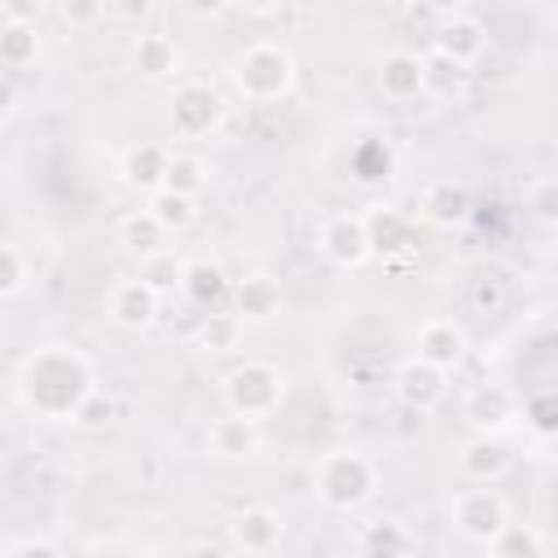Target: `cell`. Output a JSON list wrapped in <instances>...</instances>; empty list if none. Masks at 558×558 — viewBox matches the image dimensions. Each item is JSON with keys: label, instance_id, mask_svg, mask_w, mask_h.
<instances>
[{"label": "cell", "instance_id": "obj_1", "mask_svg": "<svg viewBox=\"0 0 558 558\" xmlns=\"http://www.w3.org/2000/svg\"><path fill=\"white\" fill-rule=\"evenodd\" d=\"M100 388L96 362L74 344H39L22 357L13 392L35 423H74L87 392Z\"/></svg>", "mask_w": 558, "mask_h": 558}, {"label": "cell", "instance_id": "obj_2", "mask_svg": "<svg viewBox=\"0 0 558 558\" xmlns=\"http://www.w3.org/2000/svg\"><path fill=\"white\" fill-rule=\"evenodd\" d=\"M379 480H384V466L366 449H357V445L327 449L310 466V493L331 514H357V510H366L375 501V493H379Z\"/></svg>", "mask_w": 558, "mask_h": 558}, {"label": "cell", "instance_id": "obj_3", "mask_svg": "<svg viewBox=\"0 0 558 558\" xmlns=\"http://www.w3.org/2000/svg\"><path fill=\"white\" fill-rule=\"evenodd\" d=\"M296 78H301L296 57L275 39L244 44L227 61V83L244 105H279L296 92Z\"/></svg>", "mask_w": 558, "mask_h": 558}, {"label": "cell", "instance_id": "obj_4", "mask_svg": "<svg viewBox=\"0 0 558 558\" xmlns=\"http://www.w3.org/2000/svg\"><path fill=\"white\" fill-rule=\"evenodd\" d=\"M288 397V371L270 357H244L222 375V405L244 418H270Z\"/></svg>", "mask_w": 558, "mask_h": 558}, {"label": "cell", "instance_id": "obj_5", "mask_svg": "<svg viewBox=\"0 0 558 558\" xmlns=\"http://www.w3.org/2000/svg\"><path fill=\"white\" fill-rule=\"evenodd\" d=\"M227 113H231L227 96H222L214 83H205V78H183V83H174V92H170V100H166L170 135H174V140H192V144L214 140V135L227 126Z\"/></svg>", "mask_w": 558, "mask_h": 558}, {"label": "cell", "instance_id": "obj_6", "mask_svg": "<svg viewBox=\"0 0 558 558\" xmlns=\"http://www.w3.org/2000/svg\"><path fill=\"white\" fill-rule=\"evenodd\" d=\"M449 523L462 541L484 549L510 523V501L497 493V484H466L449 497Z\"/></svg>", "mask_w": 558, "mask_h": 558}, {"label": "cell", "instance_id": "obj_7", "mask_svg": "<svg viewBox=\"0 0 558 558\" xmlns=\"http://www.w3.org/2000/svg\"><path fill=\"white\" fill-rule=\"evenodd\" d=\"M314 248L327 266L336 270H362L375 253H371V240H366V222L362 214L353 209H340V214H327L318 222V235H314Z\"/></svg>", "mask_w": 558, "mask_h": 558}, {"label": "cell", "instance_id": "obj_8", "mask_svg": "<svg viewBox=\"0 0 558 558\" xmlns=\"http://www.w3.org/2000/svg\"><path fill=\"white\" fill-rule=\"evenodd\" d=\"M466 349H471V340H466V327L458 318H427L414 331V357L445 371V375H453L466 362Z\"/></svg>", "mask_w": 558, "mask_h": 558}, {"label": "cell", "instance_id": "obj_9", "mask_svg": "<svg viewBox=\"0 0 558 558\" xmlns=\"http://www.w3.org/2000/svg\"><path fill=\"white\" fill-rule=\"evenodd\" d=\"M462 418L475 436H501L519 418V392L506 384H480L462 397Z\"/></svg>", "mask_w": 558, "mask_h": 558}, {"label": "cell", "instance_id": "obj_10", "mask_svg": "<svg viewBox=\"0 0 558 558\" xmlns=\"http://www.w3.org/2000/svg\"><path fill=\"white\" fill-rule=\"evenodd\" d=\"M283 532H288V523H283L279 510L244 506V510H235L227 519V549H235V554H270V549H279Z\"/></svg>", "mask_w": 558, "mask_h": 558}, {"label": "cell", "instance_id": "obj_11", "mask_svg": "<svg viewBox=\"0 0 558 558\" xmlns=\"http://www.w3.org/2000/svg\"><path fill=\"white\" fill-rule=\"evenodd\" d=\"M157 314H161V296L140 275L135 279H118L109 288V296H105V318L113 327H122V331H144V327L157 323Z\"/></svg>", "mask_w": 558, "mask_h": 558}, {"label": "cell", "instance_id": "obj_12", "mask_svg": "<svg viewBox=\"0 0 558 558\" xmlns=\"http://www.w3.org/2000/svg\"><path fill=\"white\" fill-rule=\"evenodd\" d=\"M392 397H397V405H405V410L432 414V410L449 397V375L436 371V366H427V362H418V357H410V362H401V366L392 371Z\"/></svg>", "mask_w": 558, "mask_h": 558}, {"label": "cell", "instance_id": "obj_13", "mask_svg": "<svg viewBox=\"0 0 558 558\" xmlns=\"http://www.w3.org/2000/svg\"><path fill=\"white\" fill-rule=\"evenodd\" d=\"M266 445V432H262V418H244V414H222L209 423L205 432V449L222 462H253Z\"/></svg>", "mask_w": 558, "mask_h": 558}, {"label": "cell", "instance_id": "obj_14", "mask_svg": "<svg viewBox=\"0 0 558 558\" xmlns=\"http://www.w3.org/2000/svg\"><path fill=\"white\" fill-rule=\"evenodd\" d=\"M471 209H475L471 187L458 183V179H436V183H427V187L418 192V205H414L418 222H427V227H436V231L462 227V222L471 218Z\"/></svg>", "mask_w": 558, "mask_h": 558}, {"label": "cell", "instance_id": "obj_15", "mask_svg": "<svg viewBox=\"0 0 558 558\" xmlns=\"http://www.w3.org/2000/svg\"><path fill=\"white\" fill-rule=\"evenodd\" d=\"M432 48L475 70V61L488 52V31H484V22L471 17V13H449V17H436V26H432Z\"/></svg>", "mask_w": 558, "mask_h": 558}, {"label": "cell", "instance_id": "obj_16", "mask_svg": "<svg viewBox=\"0 0 558 558\" xmlns=\"http://www.w3.org/2000/svg\"><path fill=\"white\" fill-rule=\"evenodd\" d=\"M375 87L384 100L392 105H410L423 96V52H410V48H392L379 57L375 65Z\"/></svg>", "mask_w": 558, "mask_h": 558}, {"label": "cell", "instance_id": "obj_17", "mask_svg": "<svg viewBox=\"0 0 558 558\" xmlns=\"http://www.w3.org/2000/svg\"><path fill=\"white\" fill-rule=\"evenodd\" d=\"M458 471L466 484H501L514 471V449L501 436H475L458 453Z\"/></svg>", "mask_w": 558, "mask_h": 558}, {"label": "cell", "instance_id": "obj_18", "mask_svg": "<svg viewBox=\"0 0 558 558\" xmlns=\"http://www.w3.org/2000/svg\"><path fill=\"white\" fill-rule=\"evenodd\" d=\"M227 296H231V310H235L244 323H266V318H275L279 305H283V288H279V279H275L270 270H248L244 279L231 283Z\"/></svg>", "mask_w": 558, "mask_h": 558}, {"label": "cell", "instance_id": "obj_19", "mask_svg": "<svg viewBox=\"0 0 558 558\" xmlns=\"http://www.w3.org/2000/svg\"><path fill=\"white\" fill-rule=\"evenodd\" d=\"M166 161H170V144H161V140H140V144H131V148L122 153L118 174H122V183H126L131 192L148 196V192H157V187L166 183Z\"/></svg>", "mask_w": 558, "mask_h": 558}, {"label": "cell", "instance_id": "obj_20", "mask_svg": "<svg viewBox=\"0 0 558 558\" xmlns=\"http://www.w3.org/2000/svg\"><path fill=\"white\" fill-rule=\"evenodd\" d=\"M362 222H366V240H371V253H384V257H392V253H405V248H410V235H414V218H410V214H401L397 205H388V201H375V205H366V209H362Z\"/></svg>", "mask_w": 558, "mask_h": 558}, {"label": "cell", "instance_id": "obj_21", "mask_svg": "<svg viewBox=\"0 0 558 558\" xmlns=\"http://www.w3.org/2000/svg\"><path fill=\"white\" fill-rule=\"evenodd\" d=\"M357 549L371 558H405V554H418V532H410V523H401L392 514H379V519L362 523Z\"/></svg>", "mask_w": 558, "mask_h": 558}, {"label": "cell", "instance_id": "obj_22", "mask_svg": "<svg viewBox=\"0 0 558 558\" xmlns=\"http://www.w3.org/2000/svg\"><path fill=\"white\" fill-rule=\"evenodd\" d=\"M131 65H135V74L161 83V78H174V74H179L183 52H179V44H174L170 35H161V31H140L135 44H131Z\"/></svg>", "mask_w": 558, "mask_h": 558}, {"label": "cell", "instance_id": "obj_23", "mask_svg": "<svg viewBox=\"0 0 558 558\" xmlns=\"http://www.w3.org/2000/svg\"><path fill=\"white\" fill-rule=\"evenodd\" d=\"M244 327H248V323H244L235 310L214 305V310H205L201 323L192 327V344H196L201 353H214V357H222V353H240V344H244Z\"/></svg>", "mask_w": 558, "mask_h": 558}, {"label": "cell", "instance_id": "obj_24", "mask_svg": "<svg viewBox=\"0 0 558 558\" xmlns=\"http://www.w3.org/2000/svg\"><path fill=\"white\" fill-rule=\"evenodd\" d=\"M179 292H183L196 310H214V305H222V301H227L231 279H227V270H222L218 262H209V257H192V262H183Z\"/></svg>", "mask_w": 558, "mask_h": 558}, {"label": "cell", "instance_id": "obj_25", "mask_svg": "<svg viewBox=\"0 0 558 558\" xmlns=\"http://www.w3.org/2000/svg\"><path fill=\"white\" fill-rule=\"evenodd\" d=\"M471 83V65L427 48L423 52V96H436V100H458Z\"/></svg>", "mask_w": 558, "mask_h": 558}, {"label": "cell", "instance_id": "obj_26", "mask_svg": "<svg viewBox=\"0 0 558 558\" xmlns=\"http://www.w3.org/2000/svg\"><path fill=\"white\" fill-rule=\"evenodd\" d=\"M166 240H170V231H166L148 209H135V214H126V218L118 222V244H122V253L135 257V262L161 253Z\"/></svg>", "mask_w": 558, "mask_h": 558}, {"label": "cell", "instance_id": "obj_27", "mask_svg": "<svg viewBox=\"0 0 558 558\" xmlns=\"http://www.w3.org/2000/svg\"><path fill=\"white\" fill-rule=\"evenodd\" d=\"M44 52L39 26L35 22H4L0 26V70H31Z\"/></svg>", "mask_w": 558, "mask_h": 558}, {"label": "cell", "instance_id": "obj_28", "mask_svg": "<svg viewBox=\"0 0 558 558\" xmlns=\"http://www.w3.org/2000/svg\"><path fill=\"white\" fill-rule=\"evenodd\" d=\"M214 183V166L201 157V153H183V148H170V161H166V183L161 187H174L183 196H196L209 192Z\"/></svg>", "mask_w": 558, "mask_h": 558}, {"label": "cell", "instance_id": "obj_29", "mask_svg": "<svg viewBox=\"0 0 558 558\" xmlns=\"http://www.w3.org/2000/svg\"><path fill=\"white\" fill-rule=\"evenodd\" d=\"M144 209L170 231V235H179V231H187L192 222H196V196H183V192H174V187H157V192H148L144 196Z\"/></svg>", "mask_w": 558, "mask_h": 558}, {"label": "cell", "instance_id": "obj_30", "mask_svg": "<svg viewBox=\"0 0 558 558\" xmlns=\"http://www.w3.org/2000/svg\"><path fill=\"white\" fill-rule=\"evenodd\" d=\"M484 554H493V558H541L545 554V541L527 527V523H506L488 545H484Z\"/></svg>", "mask_w": 558, "mask_h": 558}, {"label": "cell", "instance_id": "obj_31", "mask_svg": "<svg viewBox=\"0 0 558 558\" xmlns=\"http://www.w3.org/2000/svg\"><path fill=\"white\" fill-rule=\"evenodd\" d=\"M523 209L532 214V222L554 227L558 222V179L554 174H536L523 183Z\"/></svg>", "mask_w": 558, "mask_h": 558}, {"label": "cell", "instance_id": "obj_32", "mask_svg": "<svg viewBox=\"0 0 558 558\" xmlns=\"http://www.w3.org/2000/svg\"><path fill=\"white\" fill-rule=\"evenodd\" d=\"M140 279L166 301L170 292H179V279H183V257H174L170 248H161V253H153V257H144L140 262Z\"/></svg>", "mask_w": 558, "mask_h": 558}, {"label": "cell", "instance_id": "obj_33", "mask_svg": "<svg viewBox=\"0 0 558 558\" xmlns=\"http://www.w3.org/2000/svg\"><path fill=\"white\" fill-rule=\"evenodd\" d=\"M31 279V262L13 240H0V301H13L26 292Z\"/></svg>", "mask_w": 558, "mask_h": 558}, {"label": "cell", "instance_id": "obj_34", "mask_svg": "<svg viewBox=\"0 0 558 558\" xmlns=\"http://www.w3.org/2000/svg\"><path fill=\"white\" fill-rule=\"evenodd\" d=\"M554 392L549 388H541V392H532V397H523L519 401V418L541 436V440H549L554 436Z\"/></svg>", "mask_w": 558, "mask_h": 558}, {"label": "cell", "instance_id": "obj_35", "mask_svg": "<svg viewBox=\"0 0 558 558\" xmlns=\"http://www.w3.org/2000/svg\"><path fill=\"white\" fill-rule=\"evenodd\" d=\"M52 4H57L61 26H70V31H92L109 13V0H52Z\"/></svg>", "mask_w": 558, "mask_h": 558}, {"label": "cell", "instance_id": "obj_36", "mask_svg": "<svg viewBox=\"0 0 558 558\" xmlns=\"http://www.w3.org/2000/svg\"><path fill=\"white\" fill-rule=\"evenodd\" d=\"M113 414H118V401H113L105 388H92L87 401H83L78 414H74V427H105Z\"/></svg>", "mask_w": 558, "mask_h": 558}, {"label": "cell", "instance_id": "obj_37", "mask_svg": "<svg viewBox=\"0 0 558 558\" xmlns=\"http://www.w3.org/2000/svg\"><path fill=\"white\" fill-rule=\"evenodd\" d=\"M0 554H61V541L52 536H13V541H0Z\"/></svg>", "mask_w": 558, "mask_h": 558}, {"label": "cell", "instance_id": "obj_38", "mask_svg": "<svg viewBox=\"0 0 558 558\" xmlns=\"http://www.w3.org/2000/svg\"><path fill=\"white\" fill-rule=\"evenodd\" d=\"M48 4L52 0H0V13H4V22H35L39 26V17L48 13Z\"/></svg>", "mask_w": 558, "mask_h": 558}, {"label": "cell", "instance_id": "obj_39", "mask_svg": "<svg viewBox=\"0 0 558 558\" xmlns=\"http://www.w3.org/2000/svg\"><path fill=\"white\" fill-rule=\"evenodd\" d=\"M227 4H231V0H179V9H183L187 17H218Z\"/></svg>", "mask_w": 558, "mask_h": 558}, {"label": "cell", "instance_id": "obj_40", "mask_svg": "<svg viewBox=\"0 0 558 558\" xmlns=\"http://www.w3.org/2000/svg\"><path fill=\"white\" fill-rule=\"evenodd\" d=\"M13 109H17V83H13L9 70H0V122H4Z\"/></svg>", "mask_w": 558, "mask_h": 558}, {"label": "cell", "instance_id": "obj_41", "mask_svg": "<svg viewBox=\"0 0 558 558\" xmlns=\"http://www.w3.org/2000/svg\"><path fill=\"white\" fill-rule=\"evenodd\" d=\"M418 9H427L432 17H449V13H466L471 0H414Z\"/></svg>", "mask_w": 558, "mask_h": 558}, {"label": "cell", "instance_id": "obj_42", "mask_svg": "<svg viewBox=\"0 0 558 558\" xmlns=\"http://www.w3.org/2000/svg\"><path fill=\"white\" fill-rule=\"evenodd\" d=\"M231 4H235V9H244V13H253V17H270L283 0H231Z\"/></svg>", "mask_w": 558, "mask_h": 558}]
</instances>
